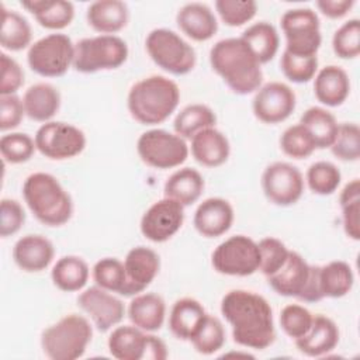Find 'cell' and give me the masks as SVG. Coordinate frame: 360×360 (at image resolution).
Listing matches in <instances>:
<instances>
[{
  "label": "cell",
  "mask_w": 360,
  "mask_h": 360,
  "mask_svg": "<svg viewBox=\"0 0 360 360\" xmlns=\"http://www.w3.org/2000/svg\"><path fill=\"white\" fill-rule=\"evenodd\" d=\"M221 314L231 325L233 342L239 346L264 350L273 345V309L263 295L248 290H231L222 297Z\"/></svg>",
  "instance_id": "obj_1"
},
{
  "label": "cell",
  "mask_w": 360,
  "mask_h": 360,
  "mask_svg": "<svg viewBox=\"0 0 360 360\" xmlns=\"http://www.w3.org/2000/svg\"><path fill=\"white\" fill-rule=\"evenodd\" d=\"M210 63L212 70L236 94L256 93L262 86V65L240 37L215 42L210 51Z\"/></svg>",
  "instance_id": "obj_2"
},
{
  "label": "cell",
  "mask_w": 360,
  "mask_h": 360,
  "mask_svg": "<svg viewBox=\"0 0 360 360\" xmlns=\"http://www.w3.org/2000/svg\"><path fill=\"white\" fill-rule=\"evenodd\" d=\"M180 89L166 76L152 75L132 84L127 105L131 117L142 125H156L166 121L177 108Z\"/></svg>",
  "instance_id": "obj_3"
},
{
  "label": "cell",
  "mask_w": 360,
  "mask_h": 360,
  "mask_svg": "<svg viewBox=\"0 0 360 360\" xmlns=\"http://www.w3.org/2000/svg\"><path fill=\"white\" fill-rule=\"evenodd\" d=\"M22 197L34 217L46 226H62L73 215L70 194L51 173L30 174L22 184Z\"/></svg>",
  "instance_id": "obj_4"
},
{
  "label": "cell",
  "mask_w": 360,
  "mask_h": 360,
  "mask_svg": "<svg viewBox=\"0 0 360 360\" xmlns=\"http://www.w3.org/2000/svg\"><path fill=\"white\" fill-rule=\"evenodd\" d=\"M91 338L93 328L89 319L69 314L44 329L41 347L51 360H76L84 354Z\"/></svg>",
  "instance_id": "obj_5"
},
{
  "label": "cell",
  "mask_w": 360,
  "mask_h": 360,
  "mask_svg": "<svg viewBox=\"0 0 360 360\" xmlns=\"http://www.w3.org/2000/svg\"><path fill=\"white\" fill-rule=\"evenodd\" d=\"M145 48L160 69L174 76L190 73L197 62L194 48L169 28L152 30L145 39Z\"/></svg>",
  "instance_id": "obj_6"
},
{
  "label": "cell",
  "mask_w": 360,
  "mask_h": 360,
  "mask_svg": "<svg viewBox=\"0 0 360 360\" xmlns=\"http://www.w3.org/2000/svg\"><path fill=\"white\" fill-rule=\"evenodd\" d=\"M128 59V45L118 35H96L75 44L73 68L80 73L111 70Z\"/></svg>",
  "instance_id": "obj_7"
},
{
  "label": "cell",
  "mask_w": 360,
  "mask_h": 360,
  "mask_svg": "<svg viewBox=\"0 0 360 360\" xmlns=\"http://www.w3.org/2000/svg\"><path fill=\"white\" fill-rule=\"evenodd\" d=\"M75 44L62 32L39 38L27 52V62L32 72L42 77H60L73 66Z\"/></svg>",
  "instance_id": "obj_8"
},
{
  "label": "cell",
  "mask_w": 360,
  "mask_h": 360,
  "mask_svg": "<svg viewBox=\"0 0 360 360\" xmlns=\"http://www.w3.org/2000/svg\"><path fill=\"white\" fill-rule=\"evenodd\" d=\"M136 152L141 160L153 169H173L183 165L190 148L184 138L166 129H149L139 135Z\"/></svg>",
  "instance_id": "obj_9"
},
{
  "label": "cell",
  "mask_w": 360,
  "mask_h": 360,
  "mask_svg": "<svg viewBox=\"0 0 360 360\" xmlns=\"http://www.w3.org/2000/svg\"><path fill=\"white\" fill-rule=\"evenodd\" d=\"M214 270L224 276L246 277L259 270L257 242L246 235H233L221 242L211 256Z\"/></svg>",
  "instance_id": "obj_10"
},
{
  "label": "cell",
  "mask_w": 360,
  "mask_h": 360,
  "mask_svg": "<svg viewBox=\"0 0 360 360\" xmlns=\"http://www.w3.org/2000/svg\"><path fill=\"white\" fill-rule=\"evenodd\" d=\"M285 37V49L301 56H314L322 44L319 17L312 8L287 10L280 20Z\"/></svg>",
  "instance_id": "obj_11"
},
{
  "label": "cell",
  "mask_w": 360,
  "mask_h": 360,
  "mask_svg": "<svg viewBox=\"0 0 360 360\" xmlns=\"http://www.w3.org/2000/svg\"><path fill=\"white\" fill-rule=\"evenodd\" d=\"M37 150L51 160H66L80 155L86 148V135L77 127L48 121L42 124L34 136Z\"/></svg>",
  "instance_id": "obj_12"
},
{
  "label": "cell",
  "mask_w": 360,
  "mask_h": 360,
  "mask_svg": "<svg viewBox=\"0 0 360 360\" xmlns=\"http://www.w3.org/2000/svg\"><path fill=\"white\" fill-rule=\"evenodd\" d=\"M305 180L298 167L287 162L270 163L262 174V188L266 198L280 207L295 204L304 193Z\"/></svg>",
  "instance_id": "obj_13"
},
{
  "label": "cell",
  "mask_w": 360,
  "mask_h": 360,
  "mask_svg": "<svg viewBox=\"0 0 360 360\" xmlns=\"http://www.w3.org/2000/svg\"><path fill=\"white\" fill-rule=\"evenodd\" d=\"M184 222V207L172 200L162 198L153 202L141 218L142 235L155 243H162L173 238Z\"/></svg>",
  "instance_id": "obj_14"
},
{
  "label": "cell",
  "mask_w": 360,
  "mask_h": 360,
  "mask_svg": "<svg viewBox=\"0 0 360 360\" xmlns=\"http://www.w3.org/2000/svg\"><path fill=\"white\" fill-rule=\"evenodd\" d=\"M294 90L281 82H269L256 90L252 101L255 117L264 124L285 121L295 110Z\"/></svg>",
  "instance_id": "obj_15"
},
{
  "label": "cell",
  "mask_w": 360,
  "mask_h": 360,
  "mask_svg": "<svg viewBox=\"0 0 360 360\" xmlns=\"http://www.w3.org/2000/svg\"><path fill=\"white\" fill-rule=\"evenodd\" d=\"M77 305L84 311L100 332H107L118 325L125 315L124 302L112 292L93 285L83 290L77 297Z\"/></svg>",
  "instance_id": "obj_16"
},
{
  "label": "cell",
  "mask_w": 360,
  "mask_h": 360,
  "mask_svg": "<svg viewBox=\"0 0 360 360\" xmlns=\"http://www.w3.org/2000/svg\"><path fill=\"white\" fill-rule=\"evenodd\" d=\"M311 273L312 264H309L300 253L290 250L285 263L274 274L267 277V283L277 294L300 300L307 288Z\"/></svg>",
  "instance_id": "obj_17"
},
{
  "label": "cell",
  "mask_w": 360,
  "mask_h": 360,
  "mask_svg": "<svg viewBox=\"0 0 360 360\" xmlns=\"http://www.w3.org/2000/svg\"><path fill=\"white\" fill-rule=\"evenodd\" d=\"M233 217V208L228 200L210 197L197 207L193 224L200 235L205 238H218L231 229Z\"/></svg>",
  "instance_id": "obj_18"
},
{
  "label": "cell",
  "mask_w": 360,
  "mask_h": 360,
  "mask_svg": "<svg viewBox=\"0 0 360 360\" xmlns=\"http://www.w3.org/2000/svg\"><path fill=\"white\" fill-rule=\"evenodd\" d=\"M53 243L37 233H30L20 238L13 248L14 263L27 273H38L45 270L53 260Z\"/></svg>",
  "instance_id": "obj_19"
},
{
  "label": "cell",
  "mask_w": 360,
  "mask_h": 360,
  "mask_svg": "<svg viewBox=\"0 0 360 360\" xmlns=\"http://www.w3.org/2000/svg\"><path fill=\"white\" fill-rule=\"evenodd\" d=\"M124 267L134 297L143 292L146 287L156 278L160 269V259L153 249L146 246H135L127 253Z\"/></svg>",
  "instance_id": "obj_20"
},
{
  "label": "cell",
  "mask_w": 360,
  "mask_h": 360,
  "mask_svg": "<svg viewBox=\"0 0 360 360\" xmlns=\"http://www.w3.org/2000/svg\"><path fill=\"white\" fill-rule=\"evenodd\" d=\"M176 22L183 34L197 42L211 39L218 31V21L212 10L204 3H187L177 11Z\"/></svg>",
  "instance_id": "obj_21"
},
{
  "label": "cell",
  "mask_w": 360,
  "mask_h": 360,
  "mask_svg": "<svg viewBox=\"0 0 360 360\" xmlns=\"http://www.w3.org/2000/svg\"><path fill=\"white\" fill-rule=\"evenodd\" d=\"M294 342L297 349L305 356L321 357L338 346L339 328L329 316L314 315L309 330Z\"/></svg>",
  "instance_id": "obj_22"
},
{
  "label": "cell",
  "mask_w": 360,
  "mask_h": 360,
  "mask_svg": "<svg viewBox=\"0 0 360 360\" xmlns=\"http://www.w3.org/2000/svg\"><path fill=\"white\" fill-rule=\"evenodd\" d=\"M193 158L205 167L222 166L231 153V145L225 134L215 127L205 128L191 138Z\"/></svg>",
  "instance_id": "obj_23"
},
{
  "label": "cell",
  "mask_w": 360,
  "mask_h": 360,
  "mask_svg": "<svg viewBox=\"0 0 360 360\" xmlns=\"http://www.w3.org/2000/svg\"><path fill=\"white\" fill-rule=\"evenodd\" d=\"M86 20L101 35H114L128 24L129 10L121 0H98L87 7Z\"/></svg>",
  "instance_id": "obj_24"
},
{
  "label": "cell",
  "mask_w": 360,
  "mask_h": 360,
  "mask_svg": "<svg viewBox=\"0 0 360 360\" xmlns=\"http://www.w3.org/2000/svg\"><path fill=\"white\" fill-rule=\"evenodd\" d=\"M314 93L319 103L326 107L343 104L350 93V79L346 70L336 65H328L316 72Z\"/></svg>",
  "instance_id": "obj_25"
},
{
  "label": "cell",
  "mask_w": 360,
  "mask_h": 360,
  "mask_svg": "<svg viewBox=\"0 0 360 360\" xmlns=\"http://www.w3.org/2000/svg\"><path fill=\"white\" fill-rule=\"evenodd\" d=\"M128 318L136 328L145 332H156L166 318V302L155 292H139L128 305Z\"/></svg>",
  "instance_id": "obj_26"
},
{
  "label": "cell",
  "mask_w": 360,
  "mask_h": 360,
  "mask_svg": "<svg viewBox=\"0 0 360 360\" xmlns=\"http://www.w3.org/2000/svg\"><path fill=\"white\" fill-rule=\"evenodd\" d=\"M22 104L27 117L45 124L58 114L60 108V93L49 83H35L25 90Z\"/></svg>",
  "instance_id": "obj_27"
},
{
  "label": "cell",
  "mask_w": 360,
  "mask_h": 360,
  "mask_svg": "<svg viewBox=\"0 0 360 360\" xmlns=\"http://www.w3.org/2000/svg\"><path fill=\"white\" fill-rule=\"evenodd\" d=\"M207 312L202 304L191 297L177 300L169 315V329L180 340H191Z\"/></svg>",
  "instance_id": "obj_28"
},
{
  "label": "cell",
  "mask_w": 360,
  "mask_h": 360,
  "mask_svg": "<svg viewBox=\"0 0 360 360\" xmlns=\"http://www.w3.org/2000/svg\"><path fill=\"white\" fill-rule=\"evenodd\" d=\"M21 7L30 11L37 22L46 30H63L75 18V6L68 0H24Z\"/></svg>",
  "instance_id": "obj_29"
},
{
  "label": "cell",
  "mask_w": 360,
  "mask_h": 360,
  "mask_svg": "<svg viewBox=\"0 0 360 360\" xmlns=\"http://www.w3.org/2000/svg\"><path fill=\"white\" fill-rule=\"evenodd\" d=\"M148 332L135 325H122L112 329L107 346L112 357L118 360H143Z\"/></svg>",
  "instance_id": "obj_30"
},
{
  "label": "cell",
  "mask_w": 360,
  "mask_h": 360,
  "mask_svg": "<svg viewBox=\"0 0 360 360\" xmlns=\"http://www.w3.org/2000/svg\"><path fill=\"white\" fill-rule=\"evenodd\" d=\"M204 179L201 173L193 167H181L176 170L165 183V197L180 202L183 207L194 204L204 191Z\"/></svg>",
  "instance_id": "obj_31"
},
{
  "label": "cell",
  "mask_w": 360,
  "mask_h": 360,
  "mask_svg": "<svg viewBox=\"0 0 360 360\" xmlns=\"http://www.w3.org/2000/svg\"><path fill=\"white\" fill-rule=\"evenodd\" d=\"M89 264L82 257L75 255H68L58 259L51 271L53 285L65 292L83 290L89 281Z\"/></svg>",
  "instance_id": "obj_32"
},
{
  "label": "cell",
  "mask_w": 360,
  "mask_h": 360,
  "mask_svg": "<svg viewBox=\"0 0 360 360\" xmlns=\"http://www.w3.org/2000/svg\"><path fill=\"white\" fill-rule=\"evenodd\" d=\"M32 30L25 17L1 4L0 45L3 49L18 52L31 46Z\"/></svg>",
  "instance_id": "obj_33"
},
{
  "label": "cell",
  "mask_w": 360,
  "mask_h": 360,
  "mask_svg": "<svg viewBox=\"0 0 360 360\" xmlns=\"http://www.w3.org/2000/svg\"><path fill=\"white\" fill-rule=\"evenodd\" d=\"M354 284V274L349 263L332 260L319 266V287L323 298H342L349 294Z\"/></svg>",
  "instance_id": "obj_34"
},
{
  "label": "cell",
  "mask_w": 360,
  "mask_h": 360,
  "mask_svg": "<svg viewBox=\"0 0 360 360\" xmlns=\"http://www.w3.org/2000/svg\"><path fill=\"white\" fill-rule=\"evenodd\" d=\"M240 38L252 49L260 65L270 62L280 46L278 32L273 24L267 21H259L248 27Z\"/></svg>",
  "instance_id": "obj_35"
},
{
  "label": "cell",
  "mask_w": 360,
  "mask_h": 360,
  "mask_svg": "<svg viewBox=\"0 0 360 360\" xmlns=\"http://www.w3.org/2000/svg\"><path fill=\"white\" fill-rule=\"evenodd\" d=\"M300 124L308 129L316 149L330 148L339 128L335 115L323 107H309L305 110L300 118Z\"/></svg>",
  "instance_id": "obj_36"
},
{
  "label": "cell",
  "mask_w": 360,
  "mask_h": 360,
  "mask_svg": "<svg viewBox=\"0 0 360 360\" xmlns=\"http://www.w3.org/2000/svg\"><path fill=\"white\" fill-rule=\"evenodd\" d=\"M93 280L96 285L118 295L132 297L124 262L117 257H103L93 266Z\"/></svg>",
  "instance_id": "obj_37"
},
{
  "label": "cell",
  "mask_w": 360,
  "mask_h": 360,
  "mask_svg": "<svg viewBox=\"0 0 360 360\" xmlns=\"http://www.w3.org/2000/svg\"><path fill=\"white\" fill-rule=\"evenodd\" d=\"M217 122V115L205 104H190L184 107L174 118L173 128L174 134L184 139H191L195 134L205 128L215 127Z\"/></svg>",
  "instance_id": "obj_38"
},
{
  "label": "cell",
  "mask_w": 360,
  "mask_h": 360,
  "mask_svg": "<svg viewBox=\"0 0 360 360\" xmlns=\"http://www.w3.org/2000/svg\"><path fill=\"white\" fill-rule=\"evenodd\" d=\"M305 180L312 193L318 195H329L338 190L342 173L335 163L319 160L308 167Z\"/></svg>",
  "instance_id": "obj_39"
},
{
  "label": "cell",
  "mask_w": 360,
  "mask_h": 360,
  "mask_svg": "<svg viewBox=\"0 0 360 360\" xmlns=\"http://www.w3.org/2000/svg\"><path fill=\"white\" fill-rule=\"evenodd\" d=\"M190 342L200 354L210 356L217 353L225 345V329L222 322L217 316L207 314Z\"/></svg>",
  "instance_id": "obj_40"
},
{
  "label": "cell",
  "mask_w": 360,
  "mask_h": 360,
  "mask_svg": "<svg viewBox=\"0 0 360 360\" xmlns=\"http://www.w3.org/2000/svg\"><path fill=\"white\" fill-rule=\"evenodd\" d=\"M281 150L292 159H305L314 153L316 145L302 124L288 127L280 136Z\"/></svg>",
  "instance_id": "obj_41"
},
{
  "label": "cell",
  "mask_w": 360,
  "mask_h": 360,
  "mask_svg": "<svg viewBox=\"0 0 360 360\" xmlns=\"http://www.w3.org/2000/svg\"><path fill=\"white\" fill-rule=\"evenodd\" d=\"M35 149V141L24 132H10L0 138V153L4 162L11 165L28 162Z\"/></svg>",
  "instance_id": "obj_42"
},
{
  "label": "cell",
  "mask_w": 360,
  "mask_h": 360,
  "mask_svg": "<svg viewBox=\"0 0 360 360\" xmlns=\"http://www.w3.org/2000/svg\"><path fill=\"white\" fill-rule=\"evenodd\" d=\"M332 153L343 162H356L360 158V128L356 122L339 124L336 138L330 145Z\"/></svg>",
  "instance_id": "obj_43"
},
{
  "label": "cell",
  "mask_w": 360,
  "mask_h": 360,
  "mask_svg": "<svg viewBox=\"0 0 360 360\" xmlns=\"http://www.w3.org/2000/svg\"><path fill=\"white\" fill-rule=\"evenodd\" d=\"M280 68L290 82L307 83L314 79L318 72V56H301L284 51L280 59Z\"/></svg>",
  "instance_id": "obj_44"
},
{
  "label": "cell",
  "mask_w": 360,
  "mask_h": 360,
  "mask_svg": "<svg viewBox=\"0 0 360 360\" xmlns=\"http://www.w3.org/2000/svg\"><path fill=\"white\" fill-rule=\"evenodd\" d=\"M332 48L340 59H354L360 53V21L352 18L343 22L333 34Z\"/></svg>",
  "instance_id": "obj_45"
},
{
  "label": "cell",
  "mask_w": 360,
  "mask_h": 360,
  "mask_svg": "<svg viewBox=\"0 0 360 360\" xmlns=\"http://www.w3.org/2000/svg\"><path fill=\"white\" fill-rule=\"evenodd\" d=\"M215 10L228 27H240L256 15L257 3L253 0H217Z\"/></svg>",
  "instance_id": "obj_46"
},
{
  "label": "cell",
  "mask_w": 360,
  "mask_h": 360,
  "mask_svg": "<svg viewBox=\"0 0 360 360\" xmlns=\"http://www.w3.org/2000/svg\"><path fill=\"white\" fill-rule=\"evenodd\" d=\"M314 321L311 311L300 304H288L280 312V326L283 332L291 339L304 336Z\"/></svg>",
  "instance_id": "obj_47"
},
{
  "label": "cell",
  "mask_w": 360,
  "mask_h": 360,
  "mask_svg": "<svg viewBox=\"0 0 360 360\" xmlns=\"http://www.w3.org/2000/svg\"><path fill=\"white\" fill-rule=\"evenodd\" d=\"M260 252L259 270L266 276L274 274L287 260L290 250L280 239L274 236H266L257 242Z\"/></svg>",
  "instance_id": "obj_48"
},
{
  "label": "cell",
  "mask_w": 360,
  "mask_h": 360,
  "mask_svg": "<svg viewBox=\"0 0 360 360\" xmlns=\"http://www.w3.org/2000/svg\"><path fill=\"white\" fill-rule=\"evenodd\" d=\"M25 222V212L21 204L13 198H3L0 204V235L13 236Z\"/></svg>",
  "instance_id": "obj_49"
},
{
  "label": "cell",
  "mask_w": 360,
  "mask_h": 360,
  "mask_svg": "<svg viewBox=\"0 0 360 360\" xmlns=\"http://www.w3.org/2000/svg\"><path fill=\"white\" fill-rule=\"evenodd\" d=\"M1 62V79H0V96L15 94L24 84V70L20 63L8 56L6 52L0 53Z\"/></svg>",
  "instance_id": "obj_50"
},
{
  "label": "cell",
  "mask_w": 360,
  "mask_h": 360,
  "mask_svg": "<svg viewBox=\"0 0 360 360\" xmlns=\"http://www.w3.org/2000/svg\"><path fill=\"white\" fill-rule=\"evenodd\" d=\"M25 115L22 100L17 94L0 96V129L17 128Z\"/></svg>",
  "instance_id": "obj_51"
},
{
  "label": "cell",
  "mask_w": 360,
  "mask_h": 360,
  "mask_svg": "<svg viewBox=\"0 0 360 360\" xmlns=\"http://www.w3.org/2000/svg\"><path fill=\"white\" fill-rule=\"evenodd\" d=\"M342 224L347 238L360 240V200L342 205Z\"/></svg>",
  "instance_id": "obj_52"
},
{
  "label": "cell",
  "mask_w": 360,
  "mask_h": 360,
  "mask_svg": "<svg viewBox=\"0 0 360 360\" xmlns=\"http://www.w3.org/2000/svg\"><path fill=\"white\" fill-rule=\"evenodd\" d=\"M354 6L353 0H318V10L328 18L336 20L345 17L352 7Z\"/></svg>",
  "instance_id": "obj_53"
},
{
  "label": "cell",
  "mask_w": 360,
  "mask_h": 360,
  "mask_svg": "<svg viewBox=\"0 0 360 360\" xmlns=\"http://www.w3.org/2000/svg\"><path fill=\"white\" fill-rule=\"evenodd\" d=\"M167 357V347L166 343L148 332V342H146V350L143 360H165Z\"/></svg>",
  "instance_id": "obj_54"
},
{
  "label": "cell",
  "mask_w": 360,
  "mask_h": 360,
  "mask_svg": "<svg viewBox=\"0 0 360 360\" xmlns=\"http://www.w3.org/2000/svg\"><path fill=\"white\" fill-rule=\"evenodd\" d=\"M359 200H360V180L359 179H353L340 191L339 204L342 207V205L350 204L353 201H359Z\"/></svg>",
  "instance_id": "obj_55"
}]
</instances>
